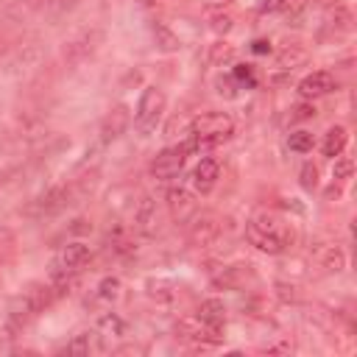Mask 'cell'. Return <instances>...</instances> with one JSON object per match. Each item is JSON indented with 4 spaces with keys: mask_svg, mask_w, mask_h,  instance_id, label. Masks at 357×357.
I'll use <instances>...</instances> for the list:
<instances>
[{
    "mask_svg": "<svg viewBox=\"0 0 357 357\" xmlns=\"http://www.w3.org/2000/svg\"><path fill=\"white\" fill-rule=\"evenodd\" d=\"M148 296L151 298H156V301H170L173 296H176V287H173V282H167V279H148Z\"/></svg>",
    "mask_w": 357,
    "mask_h": 357,
    "instance_id": "cell-27",
    "label": "cell"
},
{
    "mask_svg": "<svg viewBox=\"0 0 357 357\" xmlns=\"http://www.w3.org/2000/svg\"><path fill=\"white\" fill-rule=\"evenodd\" d=\"M231 131H234V120L226 112H204V114L192 117V123H190V134L195 139L206 142L209 148L223 142Z\"/></svg>",
    "mask_w": 357,
    "mask_h": 357,
    "instance_id": "cell-4",
    "label": "cell"
},
{
    "mask_svg": "<svg viewBox=\"0 0 357 357\" xmlns=\"http://www.w3.org/2000/svg\"><path fill=\"white\" fill-rule=\"evenodd\" d=\"M184 162H187L184 145H170V148H165V151H159V153L153 156V162H151V176H153V178H173V176L181 173Z\"/></svg>",
    "mask_w": 357,
    "mask_h": 357,
    "instance_id": "cell-9",
    "label": "cell"
},
{
    "mask_svg": "<svg viewBox=\"0 0 357 357\" xmlns=\"http://www.w3.org/2000/svg\"><path fill=\"white\" fill-rule=\"evenodd\" d=\"M89 262V245L86 243H67L56 259H53V273L50 276H75L84 265Z\"/></svg>",
    "mask_w": 357,
    "mask_h": 357,
    "instance_id": "cell-8",
    "label": "cell"
},
{
    "mask_svg": "<svg viewBox=\"0 0 357 357\" xmlns=\"http://www.w3.org/2000/svg\"><path fill=\"white\" fill-rule=\"evenodd\" d=\"M103 39H106V33H103V28H98V25L78 31L73 39L64 42V47H61V64H64L67 70L81 67L84 61H89V59L100 50Z\"/></svg>",
    "mask_w": 357,
    "mask_h": 357,
    "instance_id": "cell-3",
    "label": "cell"
},
{
    "mask_svg": "<svg viewBox=\"0 0 357 357\" xmlns=\"http://www.w3.org/2000/svg\"><path fill=\"white\" fill-rule=\"evenodd\" d=\"M262 351H276V354H287L293 351V340H276V343H265Z\"/></svg>",
    "mask_w": 357,
    "mask_h": 357,
    "instance_id": "cell-39",
    "label": "cell"
},
{
    "mask_svg": "<svg viewBox=\"0 0 357 357\" xmlns=\"http://www.w3.org/2000/svg\"><path fill=\"white\" fill-rule=\"evenodd\" d=\"M312 117H315V106H312V100H301V103H296V106L290 109V114H287L290 123H301V120H312Z\"/></svg>",
    "mask_w": 357,
    "mask_h": 357,
    "instance_id": "cell-33",
    "label": "cell"
},
{
    "mask_svg": "<svg viewBox=\"0 0 357 357\" xmlns=\"http://www.w3.org/2000/svg\"><path fill=\"white\" fill-rule=\"evenodd\" d=\"M229 61H234V45H229V42H215V45H209V64H215V67H226Z\"/></svg>",
    "mask_w": 357,
    "mask_h": 357,
    "instance_id": "cell-26",
    "label": "cell"
},
{
    "mask_svg": "<svg viewBox=\"0 0 357 357\" xmlns=\"http://www.w3.org/2000/svg\"><path fill=\"white\" fill-rule=\"evenodd\" d=\"M279 8V0H262L259 3V11H276Z\"/></svg>",
    "mask_w": 357,
    "mask_h": 357,
    "instance_id": "cell-40",
    "label": "cell"
},
{
    "mask_svg": "<svg viewBox=\"0 0 357 357\" xmlns=\"http://www.w3.org/2000/svg\"><path fill=\"white\" fill-rule=\"evenodd\" d=\"M312 257L318 262V268L324 273H340L346 268V254L337 243H324V245H315L312 248Z\"/></svg>",
    "mask_w": 357,
    "mask_h": 357,
    "instance_id": "cell-15",
    "label": "cell"
},
{
    "mask_svg": "<svg viewBox=\"0 0 357 357\" xmlns=\"http://www.w3.org/2000/svg\"><path fill=\"white\" fill-rule=\"evenodd\" d=\"M14 351V326H3L0 329V354H11Z\"/></svg>",
    "mask_w": 357,
    "mask_h": 357,
    "instance_id": "cell-38",
    "label": "cell"
},
{
    "mask_svg": "<svg viewBox=\"0 0 357 357\" xmlns=\"http://www.w3.org/2000/svg\"><path fill=\"white\" fill-rule=\"evenodd\" d=\"M165 103H167V98L159 86H145L139 95V103L134 109V128L139 134H151L165 114Z\"/></svg>",
    "mask_w": 357,
    "mask_h": 357,
    "instance_id": "cell-5",
    "label": "cell"
},
{
    "mask_svg": "<svg viewBox=\"0 0 357 357\" xmlns=\"http://www.w3.org/2000/svg\"><path fill=\"white\" fill-rule=\"evenodd\" d=\"M298 184H301L307 192H312V190L318 187V167H315L312 162H304V165H301V170H298Z\"/></svg>",
    "mask_w": 357,
    "mask_h": 357,
    "instance_id": "cell-31",
    "label": "cell"
},
{
    "mask_svg": "<svg viewBox=\"0 0 357 357\" xmlns=\"http://www.w3.org/2000/svg\"><path fill=\"white\" fill-rule=\"evenodd\" d=\"M209 28H212L215 33H229V31L234 28V17H231L229 11H218V14L209 17Z\"/></svg>",
    "mask_w": 357,
    "mask_h": 357,
    "instance_id": "cell-32",
    "label": "cell"
},
{
    "mask_svg": "<svg viewBox=\"0 0 357 357\" xmlns=\"http://www.w3.org/2000/svg\"><path fill=\"white\" fill-rule=\"evenodd\" d=\"M346 142H349V134H346V128H343V126H332V128L324 134V142H321V153H324V156H329V159H335V156H340V153H343Z\"/></svg>",
    "mask_w": 357,
    "mask_h": 357,
    "instance_id": "cell-22",
    "label": "cell"
},
{
    "mask_svg": "<svg viewBox=\"0 0 357 357\" xmlns=\"http://www.w3.org/2000/svg\"><path fill=\"white\" fill-rule=\"evenodd\" d=\"M276 11H282L290 22L298 25V20H301L304 11H307V0H279V8H276Z\"/></svg>",
    "mask_w": 357,
    "mask_h": 357,
    "instance_id": "cell-29",
    "label": "cell"
},
{
    "mask_svg": "<svg viewBox=\"0 0 357 357\" xmlns=\"http://www.w3.org/2000/svg\"><path fill=\"white\" fill-rule=\"evenodd\" d=\"M335 86H337V81H335V75L329 70H315V73H310V75H304L298 81V95L304 100H315V98L329 95Z\"/></svg>",
    "mask_w": 357,
    "mask_h": 357,
    "instance_id": "cell-11",
    "label": "cell"
},
{
    "mask_svg": "<svg viewBox=\"0 0 357 357\" xmlns=\"http://www.w3.org/2000/svg\"><path fill=\"white\" fill-rule=\"evenodd\" d=\"M50 3H53V0H14V3L3 11V20H6V22H25L28 17L47 11Z\"/></svg>",
    "mask_w": 357,
    "mask_h": 357,
    "instance_id": "cell-18",
    "label": "cell"
},
{
    "mask_svg": "<svg viewBox=\"0 0 357 357\" xmlns=\"http://www.w3.org/2000/svg\"><path fill=\"white\" fill-rule=\"evenodd\" d=\"M67 206H73L70 187H67V184H56V187H50L47 192H42V195L28 206V215H33V218H53V215H59V212L67 209Z\"/></svg>",
    "mask_w": 357,
    "mask_h": 357,
    "instance_id": "cell-7",
    "label": "cell"
},
{
    "mask_svg": "<svg viewBox=\"0 0 357 357\" xmlns=\"http://www.w3.org/2000/svg\"><path fill=\"white\" fill-rule=\"evenodd\" d=\"M195 318L201 324H206V326H223V321H226V304L220 298H206V301L198 304Z\"/></svg>",
    "mask_w": 357,
    "mask_h": 357,
    "instance_id": "cell-21",
    "label": "cell"
},
{
    "mask_svg": "<svg viewBox=\"0 0 357 357\" xmlns=\"http://www.w3.org/2000/svg\"><path fill=\"white\" fill-rule=\"evenodd\" d=\"M215 86H218V92H220V95H226V98H234V95H237V86H240V81H237L234 75H220V78L215 81Z\"/></svg>",
    "mask_w": 357,
    "mask_h": 357,
    "instance_id": "cell-37",
    "label": "cell"
},
{
    "mask_svg": "<svg viewBox=\"0 0 357 357\" xmlns=\"http://www.w3.org/2000/svg\"><path fill=\"white\" fill-rule=\"evenodd\" d=\"M159 229V215H156V201L151 195H142L134 206V231L142 237H153Z\"/></svg>",
    "mask_w": 357,
    "mask_h": 357,
    "instance_id": "cell-13",
    "label": "cell"
},
{
    "mask_svg": "<svg viewBox=\"0 0 357 357\" xmlns=\"http://www.w3.org/2000/svg\"><path fill=\"white\" fill-rule=\"evenodd\" d=\"M42 56H45V47L36 36H28L17 45L8 47V56H6V70L11 75H20V73H28L33 67L42 64Z\"/></svg>",
    "mask_w": 357,
    "mask_h": 357,
    "instance_id": "cell-6",
    "label": "cell"
},
{
    "mask_svg": "<svg viewBox=\"0 0 357 357\" xmlns=\"http://www.w3.org/2000/svg\"><path fill=\"white\" fill-rule=\"evenodd\" d=\"M218 176H220L218 162L206 156V159H201V162L195 165V170H192V184H195V190H198V192H209V190L215 187Z\"/></svg>",
    "mask_w": 357,
    "mask_h": 357,
    "instance_id": "cell-19",
    "label": "cell"
},
{
    "mask_svg": "<svg viewBox=\"0 0 357 357\" xmlns=\"http://www.w3.org/2000/svg\"><path fill=\"white\" fill-rule=\"evenodd\" d=\"M3 42H6V36H3V31H0V50H3Z\"/></svg>",
    "mask_w": 357,
    "mask_h": 357,
    "instance_id": "cell-43",
    "label": "cell"
},
{
    "mask_svg": "<svg viewBox=\"0 0 357 357\" xmlns=\"http://www.w3.org/2000/svg\"><path fill=\"white\" fill-rule=\"evenodd\" d=\"M78 3H81V0H53V3L47 6V11H45V14H47L50 20H59V17L70 14V11H73Z\"/></svg>",
    "mask_w": 357,
    "mask_h": 357,
    "instance_id": "cell-35",
    "label": "cell"
},
{
    "mask_svg": "<svg viewBox=\"0 0 357 357\" xmlns=\"http://www.w3.org/2000/svg\"><path fill=\"white\" fill-rule=\"evenodd\" d=\"M307 59H310V50L304 45H298V42H290V45H284L276 53V64L282 70H287V73L296 70V67H301V64H307Z\"/></svg>",
    "mask_w": 357,
    "mask_h": 357,
    "instance_id": "cell-20",
    "label": "cell"
},
{
    "mask_svg": "<svg viewBox=\"0 0 357 357\" xmlns=\"http://www.w3.org/2000/svg\"><path fill=\"white\" fill-rule=\"evenodd\" d=\"M95 290H98L95 296H98L100 301H114V298L120 296V279H117V276H106V279L98 282Z\"/></svg>",
    "mask_w": 357,
    "mask_h": 357,
    "instance_id": "cell-28",
    "label": "cell"
},
{
    "mask_svg": "<svg viewBox=\"0 0 357 357\" xmlns=\"http://www.w3.org/2000/svg\"><path fill=\"white\" fill-rule=\"evenodd\" d=\"M293 229L290 223H284V218L273 215V212H257L248 223H245V240L265 251V254H282L284 248L293 245Z\"/></svg>",
    "mask_w": 357,
    "mask_h": 357,
    "instance_id": "cell-1",
    "label": "cell"
},
{
    "mask_svg": "<svg viewBox=\"0 0 357 357\" xmlns=\"http://www.w3.org/2000/svg\"><path fill=\"white\" fill-rule=\"evenodd\" d=\"M340 195V181H332V187L326 190V198H337Z\"/></svg>",
    "mask_w": 357,
    "mask_h": 357,
    "instance_id": "cell-42",
    "label": "cell"
},
{
    "mask_svg": "<svg viewBox=\"0 0 357 357\" xmlns=\"http://www.w3.org/2000/svg\"><path fill=\"white\" fill-rule=\"evenodd\" d=\"M273 287H276V298H279V301H284V304H296V301L301 298L298 287H296V284H290V282H276Z\"/></svg>",
    "mask_w": 357,
    "mask_h": 357,
    "instance_id": "cell-34",
    "label": "cell"
},
{
    "mask_svg": "<svg viewBox=\"0 0 357 357\" xmlns=\"http://www.w3.org/2000/svg\"><path fill=\"white\" fill-rule=\"evenodd\" d=\"M206 3H229V0H206Z\"/></svg>",
    "mask_w": 357,
    "mask_h": 357,
    "instance_id": "cell-44",
    "label": "cell"
},
{
    "mask_svg": "<svg viewBox=\"0 0 357 357\" xmlns=\"http://www.w3.org/2000/svg\"><path fill=\"white\" fill-rule=\"evenodd\" d=\"M106 343H103V335H98L95 329H84L78 332L73 340H67L61 346L64 354H92V351H103Z\"/></svg>",
    "mask_w": 357,
    "mask_h": 357,
    "instance_id": "cell-16",
    "label": "cell"
},
{
    "mask_svg": "<svg viewBox=\"0 0 357 357\" xmlns=\"http://www.w3.org/2000/svg\"><path fill=\"white\" fill-rule=\"evenodd\" d=\"M95 332L103 335V337H117V335L126 332V321L117 312H103L98 318V324H95Z\"/></svg>",
    "mask_w": 357,
    "mask_h": 357,
    "instance_id": "cell-25",
    "label": "cell"
},
{
    "mask_svg": "<svg viewBox=\"0 0 357 357\" xmlns=\"http://www.w3.org/2000/svg\"><path fill=\"white\" fill-rule=\"evenodd\" d=\"M131 126V109L126 103H117L106 112V117L100 120V142H114L126 134V128Z\"/></svg>",
    "mask_w": 357,
    "mask_h": 357,
    "instance_id": "cell-10",
    "label": "cell"
},
{
    "mask_svg": "<svg viewBox=\"0 0 357 357\" xmlns=\"http://www.w3.org/2000/svg\"><path fill=\"white\" fill-rule=\"evenodd\" d=\"M59 298V293H56V287L47 282H33V284H28L20 296H14L11 301H8V324L14 326V329H22V326H28L45 307H50L53 301Z\"/></svg>",
    "mask_w": 357,
    "mask_h": 357,
    "instance_id": "cell-2",
    "label": "cell"
},
{
    "mask_svg": "<svg viewBox=\"0 0 357 357\" xmlns=\"http://www.w3.org/2000/svg\"><path fill=\"white\" fill-rule=\"evenodd\" d=\"M218 237H220V220L215 215L206 212V215H201V218L192 220V226H190V243L195 248H209V245L218 243Z\"/></svg>",
    "mask_w": 357,
    "mask_h": 357,
    "instance_id": "cell-12",
    "label": "cell"
},
{
    "mask_svg": "<svg viewBox=\"0 0 357 357\" xmlns=\"http://www.w3.org/2000/svg\"><path fill=\"white\" fill-rule=\"evenodd\" d=\"M351 22H354L351 8L343 6V3H337L335 8L326 11V28H332L335 33H349L351 31Z\"/></svg>",
    "mask_w": 357,
    "mask_h": 357,
    "instance_id": "cell-23",
    "label": "cell"
},
{
    "mask_svg": "<svg viewBox=\"0 0 357 357\" xmlns=\"http://www.w3.org/2000/svg\"><path fill=\"white\" fill-rule=\"evenodd\" d=\"M251 276H254L251 265H248V262H237V265L223 268V271L212 279V284H215V287H223V290H237V287H243L245 279H251Z\"/></svg>",
    "mask_w": 357,
    "mask_h": 357,
    "instance_id": "cell-17",
    "label": "cell"
},
{
    "mask_svg": "<svg viewBox=\"0 0 357 357\" xmlns=\"http://www.w3.org/2000/svg\"><path fill=\"white\" fill-rule=\"evenodd\" d=\"M351 173H354V162H351L349 156H343V159H337V162H335V170H332V178L343 184V181H349V178H351Z\"/></svg>",
    "mask_w": 357,
    "mask_h": 357,
    "instance_id": "cell-36",
    "label": "cell"
},
{
    "mask_svg": "<svg viewBox=\"0 0 357 357\" xmlns=\"http://www.w3.org/2000/svg\"><path fill=\"white\" fill-rule=\"evenodd\" d=\"M167 209H170L173 220L184 223V220H190L195 215L198 204H195V195L187 187H173V190H167Z\"/></svg>",
    "mask_w": 357,
    "mask_h": 357,
    "instance_id": "cell-14",
    "label": "cell"
},
{
    "mask_svg": "<svg viewBox=\"0 0 357 357\" xmlns=\"http://www.w3.org/2000/svg\"><path fill=\"white\" fill-rule=\"evenodd\" d=\"M254 50H257V53H265V50H271V42H265V39H257V42H254Z\"/></svg>",
    "mask_w": 357,
    "mask_h": 357,
    "instance_id": "cell-41",
    "label": "cell"
},
{
    "mask_svg": "<svg viewBox=\"0 0 357 357\" xmlns=\"http://www.w3.org/2000/svg\"><path fill=\"white\" fill-rule=\"evenodd\" d=\"M312 134L310 131H293L290 137H287V145H290V151H296V153H310L312 151Z\"/></svg>",
    "mask_w": 357,
    "mask_h": 357,
    "instance_id": "cell-30",
    "label": "cell"
},
{
    "mask_svg": "<svg viewBox=\"0 0 357 357\" xmlns=\"http://www.w3.org/2000/svg\"><path fill=\"white\" fill-rule=\"evenodd\" d=\"M151 33H153V42H156V47H159L162 53H176V50L181 47V39H178L167 25H162V22H153Z\"/></svg>",
    "mask_w": 357,
    "mask_h": 357,
    "instance_id": "cell-24",
    "label": "cell"
}]
</instances>
